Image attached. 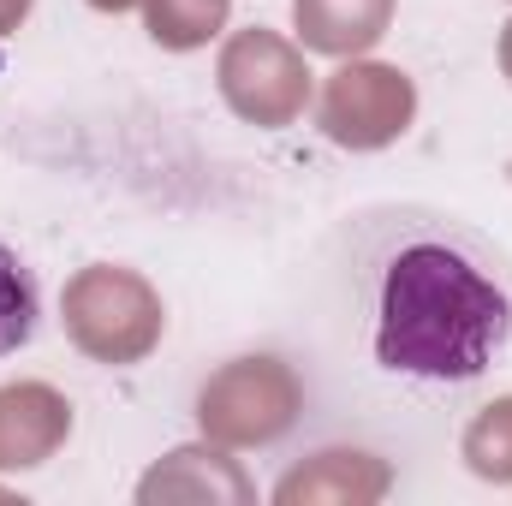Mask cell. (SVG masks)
<instances>
[{
	"mask_svg": "<svg viewBox=\"0 0 512 506\" xmlns=\"http://www.w3.org/2000/svg\"><path fill=\"white\" fill-rule=\"evenodd\" d=\"M352 298L382 376L465 387L512 346V262L459 215L370 209L352 221Z\"/></svg>",
	"mask_w": 512,
	"mask_h": 506,
	"instance_id": "6da1fadb",
	"label": "cell"
},
{
	"mask_svg": "<svg viewBox=\"0 0 512 506\" xmlns=\"http://www.w3.org/2000/svg\"><path fill=\"white\" fill-rule=\"evenodd\" d=\"M36 322H42V286H36V274H30L24 256L12 251V245H0V358H12L18 346H30Z\"/></svg>",
	"mask_w": 512,
	"mask_h": 506,
	"instance_id": "7a4b0ae2",
	"label": "cell"
}]
</instances>
